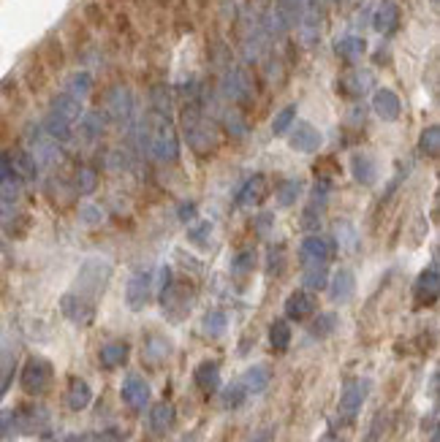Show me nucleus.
I'll use <instances>...</instances> for the list:
<instances>
[{
  "instance_id": "1",
  "label": "nucleus",
  "mask_w": 440,
  "mask_h": 442,
  "mask_svg": "<svg viewBox=\"0 0 440 442\" xmlns=\"http://www.w3.org/2000/svg\"><path fill=\"white\" fill-rule=\"evenodd\" d=\"M112 264L106 258H90L79 269V277H76V293L88 296V299H98L106 290V285L112 280Z\"/></svg>"
},
{
  "instance_id": "2",
  "label": "nucleus",
  "mask_w": 440,
  "mask_h": 442,
  "mask_svg": "<svg viewBox=\"0 0 440 442\" xmlns=\"http://www.w3.org/2000/svg\"><path fill=\"white\" fill-rule=\"evenodd\" d=\"M52 377H54L52 364L47 358H41V355H30L25 361V369H22V388H25V393H30V396H41V393L49 391Z\"/></svg>"
},
{
  "instance_id": "3",
  "label": "nucleus",
  "mask_w": 440,
  "mask_h": 442,
  "mask_svg": "<svg viewBox=\"0 0 440 442\" xmlns=\"http://www.w3.org/2000/svg\"><path fill=\"white\" fill-rule=\"evenodd\" d=\"M150 149L160 163H174L179 158V142H177L174 128L169 125L166 117H160L158 123H153L150 130Z\"/></svg>"
},
{
  "instance_id": "4",
  "label": "nucleus",
  "mask_w": 440,
  "mask_h": 442,
  "mask_svg": "<svg viewBox=\"0 0 440 442\" xmlns=\"http://www.w3.org/2000/svg\"><path fill=\"white\" fill-rule=\"evenodd\" d=\"M60 309L76 326H90L95 320V301L82 296V293H76V290H71V293H66L60 299Z\"/></svg>"
},
{
  "instance_id": "5",
  "label": "nucleus",
  "mask_w": 440,
  "mask_h": 442,
  "mask_svg": "<svg viewBox=\"0 0 440 442\" xmlns=\"http://www.w3.org/2000/svg\"><path fill=\"white\" fill-rule=\"evenodd\" d=\"M367 393H370V380H367V377L351 380V383L345 386V391H343V396H340V415H343L345 421H353L356 412L362 410V405L367 402Z\"/></svg>"
},
{
  "instance_id": "6",
  "label": "nucleus",
  "mask_w": 440,
  "mask_h": 442,
  "mask_svg": "<svg viewBox=\"0 0 440 442\" xmlns=\"http://www.w3.org/2000/svg\"><path fill=\"white\" fill-rule=\"evenodd\" d=\"M153 274L150 271H136L131 280H128V288H125V301H128V307L133 309V312H139L144 309L150 299H153Z\"/></svg>"
},
{
  "instance_id": "7",
  "label": "nucleus",
  "mask_w": 440,
  "mask_h": 442,
  "mask_svg": "<svg viewBox=\"0 0 440 442\" xmlns=\"http://www.w3.org/2000/svg\"><path fill=\"white\" fill-rule=\"evenodd\" d=\"M120 396H123V402L131 410H144L147 402H150V386H147V380L141 377V374H128L123 383V388H120Z\"/></svg>"
},
{
  "instance_id": "8",
  "label": "nucleus",
  "mask_w": 440,
  "mask_h": 442,
  "mask_svg": "<svg viewBox=\"0 0 440 442\" xmlns=\"http://www.w3.org/2000/svg\"><path fill=\"white\" fill-rule=\"evenodd\" d=\"M299 258L304 266L310 264H326L332 258V242L318 236V233H310L304 242L299 245Z\"/></svg>"
},
{
  "instance_id": "9",
  "label": "nucleus",
  "mask_w": 440,
  "mask_h": 442,
  "mask_svg": "<svg viewBox=\"0 0 440 442\" xmlns=\"http://www.w3.org/2000/svg\"><path fill=\"white\" fill-rule=\"evenodd\" d=\"M413 293H416V301H419V304H435V301H438V293H440L438 266H429V269H424L422 274H419V280H416Z\"/></svg>"
},
{
  "instance_id": "10",
  "label": "nucleus",
  "mask_w": 440,
  "mask_h": 442,
  "mask_svg": "<svg viewBox=\"0 0 440 442\" xmlns=\"http://www.w3.org/2000/svg\"><path fill=\"white\" fill-rule=\"evenodd\" d=\"M316 312V299L310 296V290H294L285 299V318L288 320H307Z\"/></svg>"
},
{
  "instance_id": "11",
  "label": "nucleus",
  "mask_w": 440,
  "mask_h": 442,
  "mask_svg": "<svg viewBox=\"0 0 440 442\" xmlns=\"http://www.w3.org/2000/svg\"><path fill=\"white\" fill-rule=\"evenodd\" d=\"M326 288H329L335 304H348L353 299V293H356V280H353V274L348 269H340Z\"/></svg>"
},
{
  "instance_id": "12",
  "label": "nucleus",
  "mask_w": 440,
  "mask_h": 442,
  "mask_svg": "<svg viewBox=\"0 0 440 442\" xmlns=\"http://www.w3.org/2000/svg\"><path fill=\"white\" fill-rule=\"evenodd\" d=\"M321 142H323L321 133L310 123H299L294 128V133H291V147L297 152H318Z\"/></svg>"
},
{
  "instance_id": "13",
  "label": "nucleus",
  "mask_w": 440,
  "mask_h": 442,
  "mask_svg": "<svg viewBox=\"0 0 440 442\" xmlns=\"http://www.w3.org/2000/svg\"><path fill=\"white\" fill-rule=\"evenodd\" d=\"M266 195V177L261 174H256V177H250L239 188V193H237V204L239 207H258L261 201H264Z\"/></svg>"
},
{
  "instance_id": "14",
  "label": "nucleus",
  "mask_w": 440,
  "mask_h": 442,
  "mask_svg": "<svg viewBox=\"0 0 440 442\" xmlns=\"http://www.w3.org/2000/svg\"><path fill=\"white\" fill-rule=\"evenodd\" d=\"M194 380L198 391H204V393H215V391L220 388V367H218V361H201L194 372Z\"/></svg>"
},
{
  "instance_id": "15",
  "label": "nucleus",
  "mask_w": 440,
  "mask_h": 442,
  "mask_svg": "<svg viewBox=\"0 0 440 442\" xmlns=\"http://www.w3.org/2000/svg\"><path fill=\"white\" fill-rule=\"evenodd\" d=\"M351 174L362 188H370V185H375V177H378V166H375V160L370 155L356 152L351 158Z\"/></svg>"
},
{
  "instance_id": "16",
  "label": "nucleus",
  "mask_w": 440,
  "mask_h": 442,
  "mask_svg": "<svg viewBox=\"0 0 440 442\" xmlns=\"http://www.w3.org/2000/svg\"><path fill=\"white\" fill-rule=\"evenodd\" d=\"M128 355H131V348H128V342H109L101 348V353H98V361H101V367L104 369H117V367H123L125 361H128Z\"/></svg>"
},
{
  "instance_id": "17",
  "label": "nucleus",
  "mask_w": 440,
  "mask_h": 442,
  "mask_svg": "<svg viewBox=\"0 0 440 442\" xmlns=\"http://www.w3.org/2000/svg\"><path fill=\"white\" fill-rule=\"evenodd\" d=\"M90 402H93V391H90L88 383H85L82 377H71L69 391H66V405L79 412V410H85Z\"/></svg>"
},
{
  "instance_id": "18",
  "label": "nucleus",
  "mask_w": 440,
  "mask_h": 442,
  "mask_svg": "<svg viewBox=\"0 0 440 442\" xmlns=\"http://www.w3.org/2000/svg\"><path fill=\"white\" fill-rule=\"evenodd\" d=\"M14 372H17V353L11 348L0 345V399L6 396V391L11 388Z\"/></svg>"
},
{
  "instance_id": "19",
  "label": "nucleus",
  "mask_w": 440,
  "mask_h": 442,
  "mask_svg": "<svg viewBox=\"0 0 440 442\" xmlns=\"http://www.w3.org/2000/svg\"><path fill=\"white\" fill-rule=\"evenodd\" d=\"M172 426H174V407L169 405V402L153 405V410H150V429L155 434H166Z\"/></svg>"
},
{
  "instance_id": "20",
  "label": "nucleus",
  "mask_w": 440,
  "mask_h": 442,
  "mask_svg": "<svg viewBox=\"0 0 440 442\" xmlns=\"http://www.w3.org/2000/svg\"><path fill=\"white\" fill-rule=\"evenodd\" d=\"M11 166H14V171L19 174L22 182H30V179L38 177V163L30 152H25V149H14L11 152Z\"/></svg>"
},
{
  "instance_id": "21",
  "label": "nucleus",
  "mask_w": 440,
  "mask_h": 442,
  "mask_svg": "<svg viewBox=\"0 0 440 442\" xmlns=\"http://www.w3.org/2000/svg\"><path fill=\"white\" fill-rule=\"evenodd\" d=\"M239 383H242V388L247 391V396H250V393H253V396H256V393H264L266 386H269V369H266V367H250V369L242 374Z\"/></svg>"
},
{
  "instance_id": "22",
  "label": "nucleus",
  "mask_w": 440,
  "mask_h": 442,
  "mask_svg": "<svg viewBox=\"0 0 440 442\" xmlns=\"http://www.w3.org/2000/svg\"><path fill=\"white\" fill-rule=\"evenodd\" d=\"M302 283H304V290H323L329 285V269H326V264L304 266Z\"/></svg>"
},
{
  "instance_id": "23",
  "label": "nucleus",
  "mask_w": 440,
  "mask_h": 442,
  "mask_svg": "<svg viewBox=\"0 0 440 442\" xmlns=\"http://www.w3.org/2000/svg\"><path fill=\"white\" fill-rule=\"evenodd\" d=\"M269 345H272L278 353H285V350H288V345H291V326H288V320L280 318L269 326Z\"/></svg>"
},
{
  "instance_id": "24",
  "label": "nucleus",
  "mask_w": 440,
  "mask_h": 442,
  "mask_svg": "<svg viewBox=\"0 0 440 442\" xmlns=\"http://www.w3.org/2000/svg\"><path fill=\"white\" fill-rule=\"evenodd\" d=\"M375 111H378L383 120H397V117H400V101H397V95L388 92V90L378 92V95H375Z\"/></svg>"
},
{
  "instance_id": "25",
  "label": "nucleus",
  "mask_w": 440,
  "mask_h": 442,
  "mask_svg": "<svg viewBox=\"0 0 440 442\" xmlns=\"http://www.w3.org/2000/svg\"><path fill=\"white\" fill-rule=\"evenodd\" d=\"M44 128H47L49 139H54V142H69L71 139V123L66 120V117H60L57 111H49V117H47Z\"/></svg>"
},
{
  "instance_id": "26",
  "label": "nucleus",
  "mask_w": 440,
  "mask_h": 442,
  "mask_svg": "<svg viewBox=\"0 0 440 442\" xmlns=\"http://www.w3.org/2000/svg\"><path fill=\"white\" fill-rule=\"evenodd\" d=\"M302 179H283L280 188H278V204L280 207H294L302 195Z\"/></svg>"
},
{
  "instance_id": "27",
  "label": "nucleus",
  "mask_w": 440,
  "mask_h": 442,
  "mask_svg": "<svg viewBox=\"0 0 440 442\" xmlns=\"http://www.w3.org/2000/svg\"><path fill=\"white\" fill-rule=\"evenodd\" d=\"M22 223H28V220L19 214L17 204H14V201H6V198H0V226H6V228L14 233V231L22 226Z\"/></svg>"
},
{
  "instance_id": "28",
  "label": "nucleus",
  "mask_w": 440,
  "mask_h": 442,
  "mask_svg": "<svg viewBox=\"0 0 440 442\" xmlns=\"http://www.w3.org/2000/svg\"><path fill=\"white\" fill-rule=\"evenodd\" d=\"M419 149H422V155L427 158H438L440 155V128L438 125H429L427 130L422 133V142H419Z\"/></svg>"
},
{
  "instance_id": "29",
  "label": "nucleus",
  "mask_w": 440,
  "mask_h": 442,
  "mask_svg": "<svg viewBox=\"0 0 440 442\" xmlns=\"http://www.w3.org/2000/svg\"><path fill=\"white\" fill-rule=\"evenodd\" d=\"M245 399H247V391L242 388L239 380L231 383V386H226L223 393H220V405L226 407V410H239V407L245 405Z\"/></svg>"
},
{
  "instance_id": "30",
  "label": "nucleus",
  "mask_w": 440,
  "mask_h": 442,
  "mask_svg": "<svg viewBox=\"0 0 440 442\" xmlns=\"http://www.w3.org/2000/svg\"><path fill=\"white\" fill-rule=\"evenodd\" d=\"M337 329V315L335 312H321L313 323H310V336L316 339H326Z\"/></svg>"
},
{
  "instance_id": "31",
  "label": "nucleus",
  "mask_w": 440,
  "mask_h": 442,
  "mask_svg": "<svg viewBox=\"0 0 440 442\" xmlns=\"http://www.w3.org/2000/svg\"><path fill=\"white\" fill-rule=\"evenodd\" d=\"M256 269V250H239L234 258H231V271L237 277H245Z\"/></svg>"
},
{
  "instance_id": "32",
  "label": "nucleus",
  "mask_w": 440,
  "mask_h": 442,
  "mask_svg": "<svg viewBox=\"0 0 440 442\" xmlns=\"http://www.w3.org/2000/svg\"><path fill=\"white\" fill-rule=\"evenodd\" d=\"M226 312H220V309H212V312H207L204 315V320H201V329H204V334L207 336H220L223 331H226Z\"/></svg>"
},
{
  "instance_id": "33",
  "label": "nucleus",
  "mask_w": 440,
  "mask_h": 442,
  "mask_svg": "<svg viewBox=\"0 0 440 442\" xmlns=\"http://www.w3.org/2000/svg\"><path fill=\"white\" fill-rule=\"evenodd\" d=\"M0 434H6V437H17V434H22L19 410H3V412H0Z\"/></svg>"
},
{
  "instance_id": "34",
  "label": "nucleus",
  "mask_w": 440,
  "mask_h": 442,
  "mask_svg": "<svg viewBox=\"0 0 440 442\" xmlns=\"http://www.w3.org/2000/svg\"><path fill=\"white\" fill-rule=\"evenodd\" d=\"M212 239V223L210 220H201V223H196L194 228L188 231V242L191 245H196V247H207Z\"/></svg>"
},
{
  "instance_id": "35",
  "label": "nucleus",
  "mask_w": 440,
  "mask_h": 442,
  "mask_svg": "<svg viewBox=\"0 0 440 442\" xmlns=\"http://www.w3.org/2000/svg\"><path fill=\"white\" fill-rule=\"evenodd\" d=\"M52 111H57L60 117H66V120H76L79 117V101L76 98H71V95H60L57 101H54V109Z\"/></svg>"
},
{
  "instance_id": "36",
  "label": "nucleus",
  "mask_w": 440,
  "mask_h": 442,
  "mask_svg": "<svg viewBox=\"0 0 440 442\" xmlns=\"http://www.w3.org/2000/svg\"><path fill=\"white\" fill-rule=\"evenodd\" d=\"M335 236H337V242H340V247H348V250L356 247V228H353V223H348V220L337 223Z\"/></svg>"
},
{
  "instance_id": "37",
  "label": "nucleus",
  "mask_w": 440,
  "mask_h": 442,
  "mask_svg": "<svg viewBox=\"0 0 440 442\" xmlns=\"http://www.w3.org/2000/svg\"><path fill=\"white\" fill-rule=\"evenodd\" d=\"M95 185H98L95 171H93V168H79V174H76V190L90 195L93 190H95Z\"/></svg>"
},
{
  "instance_id": "38",
  "label": "nucleus",
  "mask_w": 440,
  "mask_h": 442,
  "mask_svg": "<svg viewBox=\"0 0 440 442\" xmlns=\"http://www.w3.org/2000/svg\"><path fill=\"white\" fill-rule=\"evenodd\" d=\"M283 269H285V252L280 247L278 250H269V258H266V271L272 277H280Z\"/></svg>"
},
{
  "instance_id": "39",
  "label": "nucleus",
  "mask_w": 440,
  "mask_h": 442,
  "mask_svg": "<svg viewBox=\"0 0 440 442\" xmlns=\"http://www.w3.org/2000/svg\"><path fill=\"white\" fill-rule=\"evenodd\" d=\"M172 353V345L163 339V336H153L150 339V348H147V355L153 358V361H160V358H166V355Z\"/></svg>"
},
{
  "instance_id": "40",
  "label": "nucleus",
  "mask_w": 440,
  "mask_h": 442,
  "mask_svg": "<svg viewBox=\"0 0 440 442\" xmlns=\"http://www.w3.org/2000/svg\"><path fill=\"white\" fill-rule=\"evenodd\" d=\"M294 120H297V109H294V106L283 109L280 114L275 117V125H272V130H275V133L280 136V133H285V130L291 128V123H294Z\"/></svg>"
},
{
  "instance_id": "41",
  "label": "nucleus",
  "mask_w": 440,
  "mask_h": 442,
  "mask_svg": "<svg viewBox=\"0 0 440 442\" xmlns=\"http://www.w3.org/2000/svg\"><path fill=\"white\" fill-rule=\"evenodd\" d=\"M302 228L304 231H318L321 228V209L318 207H307L304 212H302Z\"/></svg>"
},
{
  "instance_id": "42",
  "label": "nucleus",
  "mask_w": 440,
  "mask_h": 442,
  "mask_svg": "<svg viewBox=\"0 0 440 442\" xmlns=\"http://www.w3.org/2000/svg\"><path fill=\"white\" fill-rule=\"evenodd\" d=\"M394 22H397V8H394V6H383L381 14H378V27H381V30H391Z\"/></svg>"
},
{
  "instance_id": "43",
  "label": "nucleus",
  "mask_w": 440,
  "mask_h": 442,
  "mask_svg": "<svg viewBox=\"0 0 440 442\" xmlns=\"http://www.w3.org/2000/svg\"><path fill=\"white\" fill-rule=\"evenodd\" d=\"M253 226H256V231H258V233H269V228L275 226V214H269V212L258 214V217L253 220Z\"/></svg>"
},
{
  "instance_id": "44",
  "label": "nucleus",
  "mask_w": 440,
  "mask_h": 442,
  "mask_svg": "<svg viewBox=\"0 0 440 442\" xmlns=\"http://www.w3.org/2000/svg\"><path fill=\"white\" fill-rule=\"evenodd\" d=\"M14 174H17V171H14V166H11V152H0V179L14 177Z\"/></svg>"
},
{
  "instance_id": "45",
  "label": "nucleus",
  "mask_w": 440,
  "mask_h": 442,
  "mask_svg": "<svg viewBox=\"0 0 440 442\" xmlns=\"http://www.w3.org/2000/svg\"><path fill=\"white\" fill-rule=\"evenodd\" d=\"M79 217H82V223H101V217H104V212L98 209V207H85L82 212H79Z\"/></svg>"
},
{
  "instance_id": "46",
  "label": "nucleus",
  "mask_w": 440,
  "mask_h": 442,
  "mask_svg": "<svg viewBox=\"0 0 440 442\" xmlns=\"http://www.w3.org/2000/svg\"><path fill=\"white\" fill-rule=\"evenodd\" d=\"M85 133H88V136H93V139L104 133V125H98V117H95V114H90V117H88V123H85Z\"/></svg>"
},
{
  "instance_id": "47",
  "label": "nucleus",
  "mask_w": 440,
  "mask_h": 442,
  "mask_svg": "<svg viewBox=\"0 0 440 442\" xmlns=\"http://www.w3.org/2000/svg\"><path fill=\"white\" fill-rule=\"evenodd\" d=\"M272 440H275V429H272V426H266V429L256 431V434L250 437V442H272Z\"/></svg>"
},
{
  "instance_id": "48",
  "label": "nucleus",
  "mask_w": 440,
  "mask_h": 442,
  "mask_svg": "<svg viewBox=\"0 0 440 442\" xmlns=\"http://www.w3.org/2000/svg\"><path fill=\"white\" fill-rule=\"evenodd\" d=\"M381 429H383V415H378V418L372 421L370 434H367V442H378V437H381Z\"/></svg>"
},
{
  "instance_id": "49",
  "label": "nucleus",
  "mask_w": 440,
  "mask_h": 442,
  "mask_svg": "<svg viewBox=\"0 0 440 442\" xmlns=\"http://www.w3.org/2000/svg\"><path fill=\"white\" fill-rule=\"evenodd\" d=\"M66 442H101V434H93V431H85V434H71Z\"/></svg>"
},
{
  "instance_id": "50",
  "label": "nucleus",
  "mask_w": 440,
  "mask_h": 442,
  "mask_svg": "<svg viewBox=\"0 0 440 442\" xmlns=\"http://www.w3.org/2000/svg\"><path fill=\"white\" fill-rule=\"evenodd\" d=\"M359 49H364V44H359V41H345L343 44V54H353L359 52Z\"/></svg>"
}]
</instances>
